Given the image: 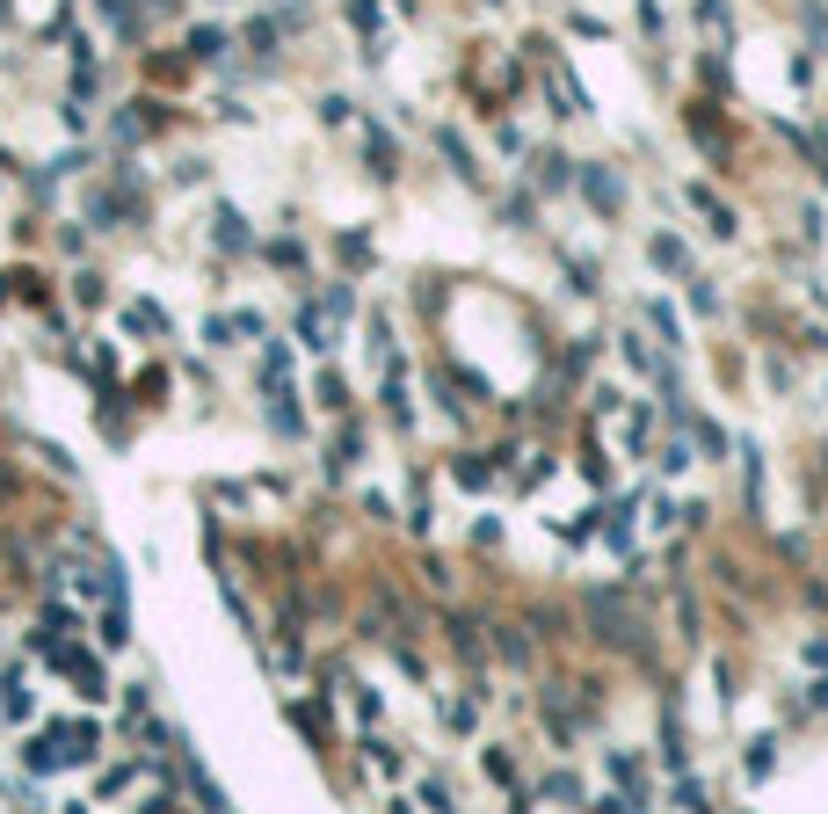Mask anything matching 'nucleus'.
<instances>
[{
	"instance_id": "1",
	"label": "nucleus",
	"mask_w": 828,
	"mask_h": 814,
	"mask_svg": "<svg viewBox=\"0 0 828 814\" xmlns=\"http://www.w3.org/2000/svg\"><path fill=\"white\" fill-rule=\"evenodd\" d=\"M95 749H103V734L73 720V728H44V734H30L22 763H30V771H66V763H87Z\"/></svg>"
},
{
	"instance_id": "2",
	"label": "nucleus",
	"mask_w": 828,
	"mask_h": 814,
	"mask_svg": "<svg viewBox=\"0 0 828 814\" xmlns=\"http://www.w3.org/2000/svg\"><path fill=\"white\" fill-rule=\"evenodd\" d=\"M596 625H604V641H625V647H639V625H633V611L625 604H611V596H596Z\"/></svg>"
},
{
	"instance_id": "3",
	"label": "nucleus",
	"mask_w": 828,
	"mask_h": 814,
	"mask_svg": "<svg viewBox=\"0 0 828 814\" xmlns=\"http://www.w3.org/2000/svg\"><path fill=\"white\" fill-rule=\"evenodd\" d=\"M582 190H588V204H596V211H618V197H625L604 168H582Z\"/></svg>"
},
{
	"instance_id": "4",
	"label": "nucleus",
	"mask_w": 828,
	"mask_h": 814,
	"mask_svg": "<svg viewBox=\"0 0 828 814\" xmlns=\"http://www.w3.org/2000/svg\"><path fill=\"white\" fill-rule=\"evenodd\" d=\"M538 800H560V807H582V785H574V779H545V785H538Z\"/></svg>"
},
{
	"instance_id": "5",
	"label": "nucleus",
	"mask_w": 828,
	"mask_h": 814,
	"mask_svg": "<svg viewBox=\"0 0 828 814\" xmlns=\"http://www.w3.org/2000/svg\"><path fill=\"white\" fill-rule=\"evenodd\" d=\"M276 408H269V415H276V430H284V436H298V408H291V393H284V385H276Z\"/></svg>"
},
{
	"instance_id": "6",
	"label": "nucleus",
	"mask_w": 828,
	"mask_h": 814,
	"mask_svg": "<svg viewBox=\"0 0 828 814\" xmlns=\"http://www.w3.org/2000/svg\"><path fill=\"white\" fill-rule=\"evenodd\" d=\"M219 241H225V247H247V225H241V211H219Z\"/></svg>"
},
{
	"instance_id": "7",
	"label": "nucleus",
	"mask_w": 828,
	"mask_h": 814,
	"mask_svg": "<svg viewBox=\"0 0 828 814\" xmlns=\"http://www.w3.org/2000/svg\"><path fill=\"white\" fill-rule=\"evenodd\" d=\"M655 262H661V269H690V255H683V247L669 241V233H661V241H655Z\"/></svg>"
},
{
	"instance_id": "8",
	"label": "nucleus",
	"mask_w": 828,
	"mask_h": 814,
	"mask_svg": "<svg viewBox=\"0 0 828 814\" xmlns=\"http://www.w3.org/2000/svg\"><path fill=\"white\" fill-rule=\"evenodd\" d=\"M225 52V30H197V59H219Z\"/></svg>"
},
{
	"instance_id": "9",
	"label": "nucleus",
	"mask_w": 828,
	"mask_h": 814,
	"mask_svg": "<svg viewBox=\"0 0 828 814\" xmlns=\"http://www.w3.org/2000/svg\"><path fill=\"white\" fill-rule=\"evenodd\" d=\"M146 8H174V0H146Z\"/></svg>"
}]
</instances>
